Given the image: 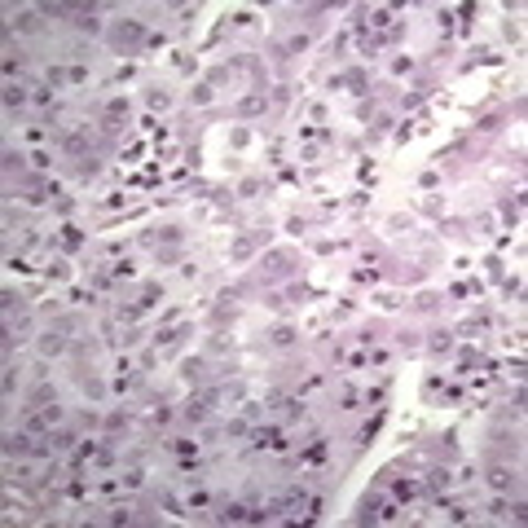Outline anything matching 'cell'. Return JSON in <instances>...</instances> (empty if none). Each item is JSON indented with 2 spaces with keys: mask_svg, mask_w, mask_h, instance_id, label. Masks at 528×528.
Segmentation results:
<instances>
[{
  "mask_svg": "<svg viewBox=\"0 0 528 528\" xmlns=\"http://www.w3.org/2000/svg\"><path fill=\"white\" fill-rule=\"evenodd\" d=\"M115 40H119V44H137V40H145L141 22H137V18H123L119 27H115Z\"/></svg>",
  "mask_w": 528,
  "mask_h": 528,
  "instance_id": "obj_1",
  "label": "cell"
},
{
  "mask_svg": "<svg viewBox=\"0 0 528 528\" xmlns=\"http://www.w3.org/2000/svg\"><path fill=\"white\" fill-rule=\"evenodd\" d=\"M489 484H493L497 493H506V489H515V471H511V467H493V471H489Z\"/></svg>",
  "mask_w": 528,
  "mask_h": 528,
  "instance_id": "obj_2",
  "label": "cell"
},
{
  "mask_svg": "<svg viewBox=\"0 0 528 528\" xmlns=\"http://www.w3.org/2000/svg\"><path fill=\"white\" fill-rule=\"evenodd\" d=\"M27 449H31V440L22 436V431H13V436L5 440V453H27Z\"/></svg>",
  "mask_w": 528,
  "mask_h": 528,
  "instance_id": "obj_3",
  "label": "cell"
},
{
  "mask_svg": "<svg viewBox=\"0 0 528 528\" xmlns=\"http://www.w3.org/2000/svg\"><path fill=\"white\" fill-rule=\"evenodd\" d=\"M62 348H66V339H62V335H53V330L40 339V352H44V357H49V352H62Z\"/></svg>",
  "mask_w": 528,
  "mask_h": 528,
  "instance_id": "obj_4",
  "label": "cell"
},
{
  "mask_svg": "<svg viewBox=\"0 0 528 528\" xmlns=\"http://www.w3.org/2000/svg\"><path fill=\"white\" fill-rule=\"evenodd\" d=\"M264 110V97H242L238 101V115H260Z\"/></svg>",
  "mask_w": 528,
  "mask_h": 528,
  "instance_id": "obj_5",
  "label": "cell"
},
{
  "mask_svg": "<svg viewBox=\"0 0 528 528\" xmlns=\"http://www.w3.org/2000/svg\"><path fill=\"white\" fill-rule=\"evenodd\" d=\"M427 484H431V489H449V471H431Z\"/></svg>",
  "mask_w": 528,
  "mask_h": 528,
  "instance_id": "obj_6",
  "label": "cell"
},
{
  "mask_svg": "<svg viewBox=\"0 0 528 528\" xmlns=\"http://www.w3.org/2000/svg\"><path fill=\"white\" fill-rule=\"evenodd\" d=\"M5 101H9V106H22V101H27V93H22V88H5Z\"/></svg>",
  "mask_w": 528,
  "mask_h": 528,
  "instance_id": "obj_7",
  "label": "cell"
},
{
  "mask_svg": "<svg viewBox=\"0 0 528 528\" xmlns=\"http://www.w3.org/2000/svg\"><path fill=\"white\" fill-rule=\"evenodd\" d=\"M414 493H418L414 480H401V484H396V497H414Z\"/></svg>",
  "mask_w": 528,
  "mask_h": 528,
  "instance_id": "obj_8",
  "label": "cell"
},
{
  "mask_svg": "<svg viewBox=\"0 0 528 528\" xmlns=\"http://www.w3.org/2000/svg\"><path fill=\"white\" fill-rule=\"evenodd\" d=\"M291 339H295V330H291V326H277L273 330V343H291Z\"/></svg>",
  "mask_w": 528,
  "mask_h": 528,
  "instance_id": "obj_9",
  "label": "cell"
},
{
  "mask_svg": "<svg viewBox=\"0 0 528 528\" xmlns=\"http://www.w3.org/2000/svg\"><path fill=\"white\" fill-rule=\"evenodd\" d=\"M185 379H189V383H198V379H203V365H198V361H185Z\"/></svg>",
  "mask_w": 528,
  "mask_h": 528,
  "instance_id": "obj_10",
  "label": "cell"
},
{
  "mask_svg": "<svg viewBox=\"0 0 528 528\" xmlns=\"http://www.w3.org/2000/svg\"><path fill=\"white\" fill-rule=\"evenodd\" d=\"M247 255H251V242H247V238L233 242V260H247Z\"/></svg>",
  "mask_w": 528,
  "mask_h": 528,
  "instance_id": "obj_11",
  "label": "cell"
},
{
  "mask_svg": "<svg viewBox=\"0 0 528 528\" xmlns=\"http://www.w3.org/2000/svg\"><path fill=\"white\" fill-rule=\"evenodd\" d=\"M449 343H453V339H449V335H445V330H440L436 339H431V348H436V352H449Z\"/></svg>",
  "mask_w": 528,
  "mask_h": 528,
  "instance_id": "obj_12",
  "label": "cell"
},
{
  "mask_svg": "<svg viewBox=\"0 0 528 528\" xmlns=\"http://www.w3.org/2000/svg\"><path fill=\"white\" fill-rule=\"evenodd\" d=\"M49 440H53V449H66V445H71L75 436H71V431H57V436H49Z\"/></svg>",
  "mask_w": 528,
  "mask_h": 528,
  "instance_id": "obj_13",
  "label": "cell"
},
{
  "mask_svg": "<svg viewBox=\"0 0 528 528\" xmlns=\"http://www.w3.org/2000/svg\"><path fill=\"white\" fill-rule=\"evenodd\" d=\"M392 22V9H374V27H387Z\"/></svg>",
  "mask_w": 528,
  "mask_h": 528,
  "instance_id": "obj_14",
  "label": "cell"
},
{
  "mask_svg": "<svg viewBox=\"0 0 528 528\" xmlns=\"http://www.w3.org/2000/svg\"><path fill=\"white\" fill-rule=\"evenodd\" d=\"M225 519H251V515H247V506H229V511H225Z\"/></svg>",
  "mask_w": 528,
  "mask_h": 528,
  "instance_id": "obj_15",
  "label": "cell"
},
{
  "mask_svg": "<svg viewBox=\"0 0 528 528\" xmlns=\"http://www.w3.org/2000/svg\"><path fill=\"white\" fill-rule=\"evenodd\" d=\"M18 163H22V154H18V150H5V167H9V172H13V167H18Z\"/></svg>",
  "mask_w": 528,
  "mask_h": 528,
  "instance_id": "obj_16",
  "label": "cell"
}]
</instances>
